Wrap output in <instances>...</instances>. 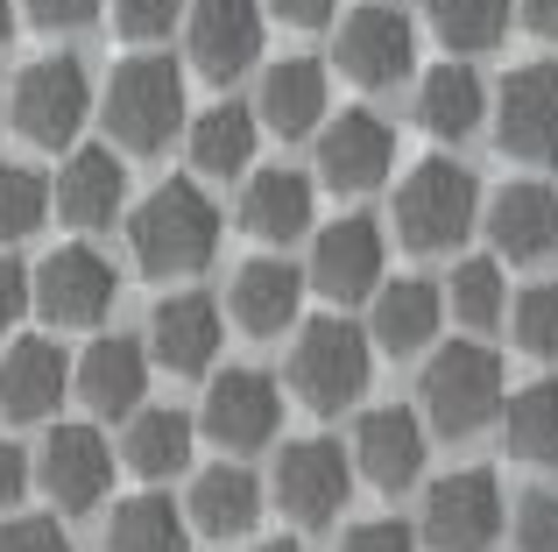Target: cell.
<instances>
[{"instance_id":"6da1fadb","label":"cell","mask_w":558,"mask_h":552,"mask_svg":"<svg viewBox=\"0 0 558 552\" xmlns=\"http://www.w3.org/2000/svg\"><path fill=\"white\" fill-rule=\"evenodd\" d=\"M128 249L149 276H198L219 255V206L198 178H163L135 213H128Z\"/></svg>"},{"instance_id":"4dcf8cb0","label":"cell","mask_w":558,"mask_h":552,"mask_svg":"<svg viewBox=\"0 0 558 552\" xmlns=\"http://www.w3.org/2000/svg\"><path fill=\"white\" fill-rule=\"evenodd\" d=\"M495 425H502V454L509 460H523V468H558V383L551 375L509 389Z\"/></svg>"},{"instance_id":"e575fe53","label":"cell","mask_w":558,"mask_h":552,"mask_svg":"<svg viewBox=\"0 0 558 552\" xmlns=\"http://www.w3.org/2000/svg\"><path fill=\"white\" fill-rule=\"evenodd\" d=\"M50 213V178L36 164H0V241H28Z\"/></svg>"},{"instance_id":"7dc6e473","label":"cell","mask_w":558,"mask_h":552,"mask_svg":"<svg viewBox=\"0 0 558 552\" xmlns=\"http://www.w3.org/2000/svg\"><path fill=\"white\" fill-rule=\"evenodd\" d=\"M255 552H304V545H298V539H262Z\"/></svg>"},{"instance_id":"8fae6325","label":"cell","mask_w":558,"mask_h":552,"mask_svg":"<svg viewBox=\"0 0 558 552\" xmlns=\"http://www.w3.org/2000/svg\"><path fill=\"white\" fill-rule=\"evenodd\" d=\"M283 425V389H276L269 369H219L205 383V411L198 432L219 446V454H262Z\"/></svg>"},{"instance_id":"52a82bcc","label":"cell","mask_w":558,"mask_h":552,"mask_svg":"<svg viewBox=\"0 0 558 552\" xmlns=\"http://www.w3.org/2000/svg\"><path fill=\"white\" fill-rule=\"evenodd\" d=\"M509 525V503L495 468H452L424 489V517H417V539L432 552H488Z\"/></svg>"},{"instance_id":"f6af8a7d","label":"cell","mask_w":558,"mask_h":552,"mask_svg":"<svg viewBox=\"0 0 558 552\" xmlns=\"http://www.w3.org/2000/svg\"><path fill=\"white\" fill-rule=\"evenodd\" d=\"M517 14H523V28H531V36L558 43V0H517Z\"/></svg>"},{"instance_id":"bcb514c9","label":"cell","mask_w":558,"mask_h":552,"mask_svg":"<svg viewBox=\"0 0 558 552\" xmlns=\"http://www.w3.org/2000/svg\"><path fill=\"white\" fill-rule=\"evenodd\" d=\"M14 36V0H0V43Z\"/></svg>"},{"instance_id":"7bdbcfd3","label":"cell","mask_w":558,"mask_h":552,"mask_svg":"<svg viewBox=\"0 0 558 552\" xmlns=\"http://www.w3.org/2000/svg\"><path fill=\"white\" fill-rule=\"evenodd\" d=\"M22 8H28V22H36V28H85L107 0H22Z\"/></svg>"},{"instance_id":"484cf974","label":"cell","mask_w":558,"mask_h":552,"mask_svg":"<svg viewBox=\"0 0 558 552\" xmlns=\"http://www.w3.org/2000/svg\"><path fill=\"white\" fill-rule=\"evenodd\" d=\"M326 64L318 57H283V64L262 71V93H255V121L269 128V135H312V128H326Z\"/></svg>"},{"instance_id":"ac0fdd59","label":"cell","mask_w":558,"mask_h":552,"mask_svg":"<svg viewBox=\"0 0 558 552\" xmlns=\"http://www.w3.org/2000/svg\"><path fill=\"white\" fill-rule=\"evenodd\" d=\"M219 340H227V319L205 290H170L163 304L149 312V361L170 375H205L219 361Z\"/></svg>"},{"instance_id":"7c38bea8","label":"cell","mask_w":558,"mask_h":552,"mask_svg":"<svg viewBox=\"0 0 558 552\" xmlns=\"http://www.w3.org/2000/svg\"><path fill=\"white\" fill-rule=\"evenodd\" d=\"M495 142L517 164L551 170L558 164V57H537V64H517L495 93Z\"/></svg>"},{"instance_id":"1f68e13d","label":"cell","mask_w":558,"mask_h":552,"mask_svg":"<svg viewBox=\"0 0 558 552\" xmlns=\"http://www.w3.org/2000/svg\"><path fill=\"white\" fill-rule=\"evenodd\" d=\"M107 552H191V517L163 496V489H142V496L113 503Z\"/></svg>"},{"instance_id":"b9f144b4","label":"cell","mask_w":558,"mask_h":552,"mask_svg":"<svg viewBox=\"0 0 558 552\" xmlns=\"http://www.w3.org/2000/svg\"><path fill=\"white\" fill-rule=\"evenodd\" d=\"M22 312H36V298H28V269L14 263V255H0V333L22 326Z\"/></svg>"},{"instance_id":"74e56055","label":"cell","mask_w":558,"mask_h":552,"mask_svg":"<svg viewBox=\"0 0 558 552\" xmlns=\"http://www.w3.org/2000/svg\"><path fill=\"white\" fill-rule=\"evenodd\" d=\"M184 8L191 0H113V28H121L128 43H156L184 22Z\"/></svg>"},{"instance_id":"8992f818","label":"cell","mask_w":558,"mask_h":552,"mask_svg":"<svg viewBox=\"0 0 558 552\" xmlns=\"http://www.w3.org/2000/svg\"><path fill=\"white\" fill-rule=\"evenodd\" d=\"M8 113L36 149H78V128L93 121V79H85V64L71 50L36 57V64H22V79H14Z\"/></svg>"},{"instance_id":"4316f807","label":"cell","mask_w":558,"mask_h":552,"mask_svg":"<svg viewBox=\"0 0 558 552\" xmlns=\"http://www.w3.org/2000/svg\"><path fill=\"white\" fill-rule=\"evenodd\" d=\"M255 142H262V121L241 99H213L205 113L184 121V149H191V170H198V178H241V170L255 164Z\"/></svg>"},{"instance_id":"30bf717a","label":"cell","mask_w":558,"mask_h":552,"mask_svg":"<svg viewBox=\"0 0 558 552\" xmlns=\"http://www.w3.org/2000/svg\"><path fill=\"white\" fill-rule=\"evenodd\" d=\"M389 241H381V227L368 213H340L332 227H318L312 235V269H304V284L318 290L326 304H368L381 284H389Z\"/></svg>"},{"instance_id":"d6a6232c","label":"cell","mask_w":558,"mask_h":552,"mask_svg":"<svg viewBox=\"0 0 558 552\" xmlns=\"http://www.w3.org/2000/svg\"><path fill=\"white\" fill-rule=\"evenodd\" d=\"M509 14H517V0H424V22L452 57L495 50L509 36Z\"/></svg>"},{"instance_id":"f1b7e54d","label":"cell","mask_w":558,"mask_h":552,"mask_svg":"<svg viewBox=\"0 0 558 552\" xmlns=\"http://www.w3.org/2000/svg\"><path fill=\"white\" fill-rule=\"evenodd\" d=\"M417 121H424V135H438V142H466L488 121V85H481V71L460 64V57L432 64L417 79Z\"/></svg>"},{"instance_id":"3957f363","label":"cell","mask_w":558,"mask_h":552,"mask_svg":"<svg viewBox=\"0 0 558 552\" xmlns=\"http://www.w3.org/2000/svg\"><path fill=\"white\" fill-rule=\"evenodd\" d=\"M99 113H107V135L121 142L128 156H163L170 142L184 135V121H191L184 71L170 64V57H149V50L128 57V64H113Z\"/></svg>"},{"instance_id":"2e32d148","label":"cell","mask_w":558,"mask_h":552,"mask_svg":"<svg viewBox=\"0 0 558 552\" xmlns=\"http://www.w3.org/2000/svg\"><path fill=\"white\" fill-rule=\"evenodd\" d=\"M396 170V128L375 107H340L318 128V178L332 192H375Z\"/></svg>"},{"instance_id":"603a6c76","label":"cell","mask_w":558,"mask_h":552,"mask_svg":"<svg viewBox=\"0 0 558 552\" xmlns=\"http://www.w3.org/2000/svg\"><path fill=\"white\" fill-rule=\"evenodd\" d=\"M64 389H71L64 347L43 340V333L8 340V355H0V411H8L14 425H36V418H50L57 404H64Z\"/></svg>"},{"instance_id":"d6986e66","label":"cell","mask_w":558,"mask_h":552,"mask_svg":"<svg viewBox=\"0 0 558 552\" xmlns=\"http://www.w3.org/2000/svg\"><path fill=\"white\" fill-rule=\"evenodd\" d=\"M50 206H57V220H71L78 235L113 227L121 206H128V164L107 142H78V149L64 156V170H57V184H50Z\"/></svg>"},{"instance_id":"e0dca14e","label":"cell","mask_w":558,"mask_h":552,"mask_svg":"<svg viewBox=\"0 0 558 552\" xmlns=\"http://www.w3.org/2000/svg\"><path fill=\"white\" fill-rule=\"evenodd\" d=\"M354 475L361 482H375V489H410L424 475V460H432V425H424L410 404H375V411H361V425H354Z\"/></svg>"},{"instance_id":"4fadbf2b","label":"cell","mask_w":558,"mask_h":552,"mask_svg":"<svg viewBox=\"0 0 558 552\" xmlns=\"http://www.w3.org/2000/svg\"><path fill=\"white\" fill-rule=\"evenodd\" d=\"M262 0H191L184 8V50L191 71L213 85H233L241 71L262 64Z\"/></svg>"},{"instance_id":"44dd1931","label":"cell","mask_w":558,"mask_h":552,"mask_svg":"<svg viewBox=\"0 0 558 552\" xmlns=\"http://www.w3.org/2000/svg\"><path fill=\"white\" fill-rule=\"evenodd\" d=\"M304 269L283 263V255H255V263L233 269V290H227V312L241 333H255V340H276V333L298 326L304 312Z\"/></svg>"},{"instance_id":"ee69618b","label":"cell","mask_w":558,"mask_h":552,"mask_svg":"<svg viewBox=\"0 0 558 552\" xmlns=\"http://www.w3.org/2000/svg\"><path fill=\"white\" fill-rule=\"evenodd\" d=\"M332 8H340V0H269V14H276V22H290V28H326Z\"/></svg>"},{"instance_id":"8d00e7d4","label":"cell","mask_w":558,"mask_h":552,"mask_svg":"<svg viewBox=\"0 0 558 552\" xmlns=\"http://www.w3.org/2000/svg\"><path fill=\"white\" fill-rule=\"evenodd\" d=\"M509 539H517V552H558V489H531L517 503Z\"/></svg>"},{"instance_id":"5b68a950","label":"cell","mask_w":558,"mask_h":552,"mask_svg":"<svg viewBox=\"0 0 558 552\" xmlns=\"http://www.w3.org/2000/svg\"><path fill=\"white\" fill-rule=\"evenodd\" d=\"M396 241L417 255H446L474 235L481 220V178L460 156H424L403 184H396Z\"/></svg>"},{"instance_id":"ffe728a7","label":"cell","mask_w":558,"mask_h":552,"mask_svg":"<svg viewBox=\"0 0 558 552\" xmlns=\"http://www.w3.org/2000/svg\"><path fill=\"white\" fill-rule=\"evenodd\" d=\"M149 347L128 340V333H99L93 347L78 355V369H71V383H78L85 411L93 418H135L142 397H149Z\"/></svg>"},{"instance_id":"83f0119b","label":"cell","mask_w":558,"mask_h":552,"mask_svg":"<svg viewBox=\"0 0 558 552\" xmlns=\"http://www.w3.org/2000/svg\"><path fill=\"white\" fill-rule=\"evenodd\" d=\"M191 531L205 539H247L262 525V475H247L241 460H219L191 482V503H184Z\"/></svg>"},{"instance_id":"836d02e7","label":"cell","mask_w":558,"mask_h":552,"mask_svg":"<svg viewBox=\"0 0 558 552\" xmlns=\"http://www.w3.org/2000/svg\"><path fill=\"white\" fill-rule=\"evenodd\" d=\"M446 312L460 319L466 333H488L509 319V284H502V263L495 255H466V263H452L446 276Z\"/></svg>"},{"instance_id":"9c48e42d","label":"cell","mask_w":558,"mask_h":552,"mask_svg":"<svg viewBox=\"0 0 558 552\" xmlns=\"http://www.w3.org/2000/svg\"><path fill=\"white\" fill-rule=\"evenodd\" d=\"M269 496L290 525H332L347 511V496H354V454L340 440H290L276 454Z\"/></svg>"},{"instance_id":"ba28073f","label":"cell","mask_w":558,"mask_h":552,"mask_svg":"<svg viewBox=\"0 0 558 552\" xmlns=\"http://www.w3.org/2000/svg\"><path fill=\"white\" fill-rule=\"evenodd\" d=\"M28 298L50 326H99L121 298V269L93 249V241H64L57 255H43L28 269Z\"/></svg>"},{"instance_id":"cb8c5ba5","label":"cell","mask_w":558,"mask_h":552,"mask_svg":"<svg viewBox=\"0 0 558 552\" xmlns=\"http://www.w3.org/2000/svg\"><path fill=\"white\" fill-rule=\"evenodd\" d=\"M368 304H375L368 340L381 355H417V347H432L438 326H446V284H432V276H396V284H381Z\"/></svg>"},{"instance_id":"7402d4cb","label":"cell","mask_w":558,"mask_h":552,"mask_svg":"<svg viewBox=\"0 0 558 552\" xmlns=\"http://www.w3.org/2000/svg\"><path fill=\"white\" fill-rule=\"evenodd\" d=\"M481 227H488L495 255H509V263H545L558 249V192L537 184V178H517L481 206Z\"/></svg>"},{"instance_id":"f546056e","label":"cell","mask_w":558,"mask_h":552,"mask_svg":"<svg viewBox=\"0 0 558 552\" xmlns=\"http://www.w3.org/2000/svg\"><path fill=\"white\" fill-rule=\"evenodd\" d=\"M191 446H198V418L170 411V404H142L121 432V460L142 475V482H170V475L191 468Z\"/></svg>"},{"instance_id":"ab89813d","label":"cell","mask_w":558,"mask_h":552,"mask_svg":"<svg viewBox=\"0 0 558 552\" xmlns=\"http://www.w3.org/2000/svg\"><path fill=\"white\" fill-rule=\"evenodd\" d=\"M0 552H71L57 517H0Z\"/></svg>"},{"instance_id":"7a4b0ae2","label":"cell","mask_w":558,"mask_h":552,"mask_svg":"<svg viewBox=\"0 0 558 552\" xmlns=\"http://www.w3.org/2000/svg\"><path fill=\"white\" fill-rule=\"evenodd\" d=\"M502 355L488 340H452L424 361V383H417V418L438 432V440H474L481 425L502 418Z\"/></svg>"},{"instance_id":"d4e9b609","label":"cell","mask_w":558,"mask_h":552,"mask_svg":"<svg viewBox=\"0 0 558 552\" xmlns=\"http://www.w3.org/2000/svg\"><path fill=\"white\" fill-rule=\"evenodd\" d=\"M312 213H318V192L304 170L269 164L241 184V227L255 241H269V249H290L298 235H312Z\"/></svg>"},{"instance_id":"9a60e30c","label":"cell","mask_w":558,"mask_h":552,"mask_svg":"<svg viewBox=\"0 0 558 552\" xmlns=\"http://www.w3.org/2000/svg\"><path fill=\"white\" fill-rule=\"evenodd\" d=\"M36 482L64 517L99 511L113 489V446L99 440V425H50V440L36 454Z\"/></svg>"},{"instance_id":"d590c367","label":"cell","mask_w":558,"mask_h":552,"mask_svg":"<svg viewBox=\"0 0 558 552\" xmlns=\"http://www.w3.org/2000/svg\"><path fill=\"white\" fill-rule=\"evenodd\" d=\"M509 340H517L531 361L558 355V284H531V290L509 298Z\"/></svg>"},{"instance_id":"5bb4252c","label":"cell","mask_w":558,"mask_h":552,"mask_svg":"<svg viewBox=\"0 0 558 552\" xmlns=\"http://www.w3.org/2000/svg\"><path fill=\"white\" fill-rule=\"evenodd\" d=\"M332 64L347 71L354 85H368V93H389V85H403L410 71H417V22H410L403 8H354L340 22V50H332Z\"/></svg>"},{"instance_id":"60d3db41","label":"cell","mask_w":558,"mask_h":552,"mask_svg":"<svg viewBox=\"0 0 558 552\" xmlns=\"http://www.w3.org/2000/svg\"><path fill=\"white\" fill-rule=\"evenodd\" d=\"M28 482H36V460L14 440H0V517H14V503L28 496Z\"/></svg>"},{"instance_id":"277c9868","label":"cell","mask_w":558,"mask_h":552,"mask_svg":"<svg viewBox=\"0 0 558 552\" xmlns=\"http://www.w3.org/2000/svg\"><path fill=\"white\" fill-rule=\"evenodd\" d=\"M368 375H375V340L368 326H354L347 312L326 319H304L298 347H290V389L312 404L318 418H340L368 397Z\"/></svg>"},{"instance_id":"f35d334b","label":"cell","mask_w":558,"mask_h":552,"mask_svg":"<svg viewBox=\"0 0 558 552\" xmlns=\"http://www.w3.org/2000/svg\"><path fill=\"white\" fill-rule=\"evenodd\" d=\"M340 552H417V531L403 517H361V525H347Z\"/></svg>"}]
</instances>
